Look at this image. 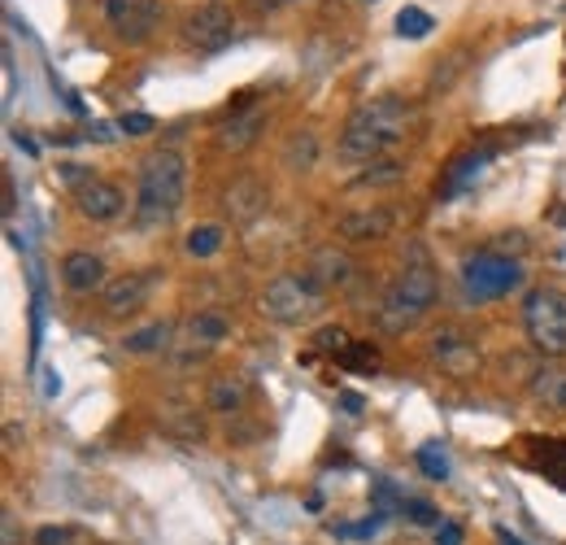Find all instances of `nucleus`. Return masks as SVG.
<instances>
[{"label":"nucleus","instance_id":"11","mask_svg":"<svg viewBox=\"0 0 566 545\" xmlns=\"http://www.w3.org/2000/svg\"><path fill=\"white\" fill-rule=\"evenodd\" d=\"M267 201H271V192H267V183L253 179V175H240V179L227 188V197H223L232 223H253L258 214H267Z\"/></svg>","mask_w":566,"mask_h":545},{"label":"nucleus","instance_id":"38","mask_svg":"<svg viewBox=\"0 0 566 545\" xmlns=\"http://www.w3.org/2000/svg\"><path fill=\"white\" fill-rule=\"evenodd\" d=\"M4 214H13V179H4Z\"/></svg>","mask_w":566,"mask_h":545},{"label":"nucleus","instance_id":"12","mask_svg":"<svg viewBox=\"0 0 566 545\" xmlns=\"http://www.w3.org/2000/svg\"><path fill=\"white\" fill-rule=\"evenodd\" d=\"M392 227H397V214L384 210V205H375V210H353V214H344L335 232H340L344 240L362 245V240H384V236H392Z\"/></svg>","mask_w":566,"mask_h":545},{"label":"nucleus","instance_id":"27","mask_svg":"<svg viewBox=\"0 0 566 545\" xmlns=\"http://www.w3.org/2000/svg\"><path fill=\"white\" fill-rule=\"evenodd\" d=\"M335 363L349 367V371H375V367H379V349H375L370 341H349V349H344Z\"/></svg>","mask_w":566,"mask_h":545},{"label":"nucleus","instance_id":"8","mask_svg":"<svg viewBox=\"0 0 566 545\" xmlns=\"http://www.w3.org/2000/svg\"><path fill=\"white\" fill-rule=\"evenodd\" d=\"M157 0H105V17L122 44H144L157 26Z\"/></svg>","mask_w":566,"mask_h":545},{"label":"nucleus","instance_id":"3","mask_svg":"<svg viewBox=\"0 0 566 545\" xmlns=\"http://www.w3.org/2000/svg\"><path fill=\"white\" fill-rule=\"evenodd\" d=\"M436 293H440L436 271H432L427 253L414 249V262L392 280V288H388L384 301H379V328H384V332H405V328H414V323L436 306Z\"/></svg>","mask_w":566,"mask_h":545},{"label":"nucleus","instance_id":"39","mask_svg":"<svg viewBox=\"0 0 566 545\" xmlns=\"http://www.w3.org/2000/svg\"><path fill=\"white\" fill-rule=\"evenodd\" d=\"M497 542H502V545H523L519 537H515V533H510V529H497Z\"/></svg>","mask_w":566,"mask_h":545},{"label":"nucleus","instance_id":"4","mask_svg":"<svg viewBox=\"0 0 566 545\" xmlns=\"http://www.w3.org/2000/svg\"><path fill=\"white\" fill-rule=\"evenodd\" d=\"M322 310V284L309 271H292V275H275L262 293V315L275 319L283 328L305 323L309 315Z\"/></svg>","mask_w":566,"mask_h":545},{"label":"nucleus","instance_id":"22","mask_svg":"<svg viewBox=\"0 0 566 545\" xmlns=\"http://www.w3.org/2000/svg\"><path fill=\"white\" fill-rule=\"evenodd\" d=\"M245 398H249V380L245 376H219L214 384H210V411L214 415H236L240 406H245Z\"/></svg>","mask_w":566,"mask_h":545},{"label":"nucleus","instance_id":"24","mask_svg":"<svg viewBox=\"0 0 566 545\" xmlns=\"http://www.w3.org/2000/svg\"><path fill=\"white\" fill-rule=\"evenodd\" d=\"M314 162H318V135H314L309 127L292 131L287 144H283V166H287V170H309Z\"/></svg>","mask_w":566,"mask_h":545},{"label":"nucleus","instance_id":"13","mask_svg":"<svg viewBox=\"0 0 566 545\" xmlns=\"http://www.w3.org/2000/svg\"><path fill=\"white\" fill-rule=\"evenodd\" d=\"M122 205H127V197H122V188H118V183H109V179H92V183H83V188H79V210H83L92 223H109V218H118V214H122Z\"/></svg>","mask_w":566,"mask_h":545},{"label":"nucleus","instance_id":"35","mask_svg":"<svg viewBox=\"0 0 566 545\" xmlns=\"http://www.w3.org/2000/svg\"><path fill=\"white\" fill-rule=\"evenodd\" d=\"M436 545H462V529L458 524H440L436 529Z\"/></svg>","mask_w":566,"mask_h":545},{"label":"nucleus","instance_id":"17","mask_svg":"<svg viewBox=\"0 0 566 545\" xmlns=\"http://www.w3.org/2000/svg\"><path fill=\"white\" fill-rule=\"evenodd\" d=\"M227 332H232V319H227L223 310H197V315L188 319V345H192L197 354H210L214 345H223Z\"/></svg>","mask_w":566,"mask_h":545},{"label":"nucleus","instance_id":"30","mask_svg":"<svg viewBox=\"0 0 566 545\" xmlns=\"http://www.w3.org/2000/svg\"><path fill=\"white\" fill-rule=\"evenodd\" d=\"M418 467H423L432 481H449V459L440 454V446H423V450H418Z\"/></svg>","mask_w":566,"mask_h":545},{"label":"nucleus","instance_id":"32","mask_svg":"<svg viewBox=\"0 0 566 545\" xmlns=\"http://www.w3.org/2000/svg\"><path fill=\"white\" fill-rule=\"evenodd\" d=\"M384 520H388V511H375V516L362 520V524H340L335 537H349V542H353V537H375V533L384 529Z\"/></svg>","mask_w":566,"mask_h":545},{"label":"nucleus","instance_id":"14","mask_svg":"<svg viewBox=\"0 0 566 545\" xmlns=\"http://www.w3.org/2000/svg\"><path fill=\"white\" fill-rule=\"evenodd\" d=\"M488 162H493V144H480V149H471V153L453 157V162H449V170H445V179H440V197H453V192L471 188V183L484 175V166H488Z\"/></svg>","mask_w":566,"mask_h":545},{"label":"nucleus","instance_id":"34","mask_svg":"<svg viewBox=\"0 0 566 545\" xmlns=\"http://www.w3.org/2000/svg\"><path fill=\"white\" fill-rule=\"evenodd\" d=\"M118 127H122L127 135H149L157 122H153L149 114H122V118H118Z\"/></svg>","mask_w":566,"mask_h":545},{"label":"nucleus","instance_id":"37","mask_svg":"<svg viewBox=\"0 0 566 545\" xmlns=\"http://www.w3.org/2000/svg\"><path fill=\"white\" fill-rule=\"evenodd\" d=\"M344 406H349V415H362V398L357 393H344Z\"/></svg>","mask_w":566,"mask_h":545},{"label":"nucleus","instance_id":"15","mask_svg":"<svg viewBox=\"0 0 566 545\" xmlns=\"http://www.w3.org/2000/svg\"><path fill=\"white\" fill-rule=\"evenodd\" d=\"M61 284L70 288V293H92V288H101L105 284V262L96 258V253H66L61 258Z\"/></svg>","mask_w":566,"mask_h":545},{"label":"nucleus","instance_id":"36","mask_svg":"<svg viewBox=\"0 0 566 545\" xmlns=\"http://www.w3.org/2000/svg\"><path fill=\"white\" fill-rule=\"evenodd\" d=\"M4 545H17V529H13V516H4Z\"/></svg>","mask_w":566,"mask_h":545},{"label":"nucleus","instance_id":"9","mask_svg":"<svg viewBox=\"0 0 566 545\" xmlns=\"http://www.w3.org/2000/svg\"><path fill=\"white\" fill-rule=\"evenodd\" d=\"M153 288H157V271H153V266L127 271V275H118L114 284H105V310H109V315H131V310H140V306L153 297Z\"/></svg>","mask_w":566,"mask_h":545},{"label":"nucleus","instance_id":"2","mask_svg":"<svg viewBox=\"0 0 566 545\" xmlns=\"http://www.w3.org/2000/svg\"><path fill=\"white\" fill-rule=\"evenodd\" d=\"M188 197V166L175 149H157L144 157L140 166V188H135V223L149 227H166Z\"/></svg>","mask_w":566,"mask_h":545},{"label":"nucleus","instance_id":"16","mask_svg":"<svg viewBox=\"0 0 566 545\" xmlns=\"http://www.w3.org/2000/svg\"><path fill=\"white\" fill-rule=\"evenodd\" d=\"M262 127H267V109H262V105H249V109H240V114H232V118L223 122L219 144L232 149V153H240V149H249V144L258 140Z\"/></svg>","mask_w":566,"mask_h":545},{"label":"nucleus","instance_id":"41","mask_svg":"<svg viewBox=\"0 0 566 545\" xmlns=\"http://www.w3.org/2000/svg\"><path fill=\"white\" fill-rule=\"evenodd\" d=\"M554 223H558V227H566V205H558V210H554Z\"/></svg>","mask_w":566,"mask_h":545},{"label":"nucleus","instance_id":"6","mask_svg":"<svg viewBox=\"0 0 566 545\" xmlns=\"http://www.w3.org/2000/svg\"><path fill=\"white\" fill-rule=\"evenodd\" d=\"M462 284L475 301H493V297H506L523 284V271L515 258H502V253H475L467 266H462Z\"/></svg>","mask_w":566,"mask_h":545},{"label":"nucleus","instance_id":"31","mask_svg":"<svg viewBox=\"0 0 566 545\" xmlns=\"http://www.w3.org/2000/svg\"><path fill=\"white\" fill-rule=\"evenodd\" d=\"M314 349H322V354H335V358H340V354L349 349V332H344V328H322V332L314 336Z\"/></svg>","mask_w":566,"mask_h":545},{"label":"nucleus","instance_id":"42","mask_svg":"<svg viewBox=\"0 0 566 545\" xmlns=\"http://www.w3.org/2000/svg\"><path fill=\"white\" fill-rule=\"evenodd\" d=\"M366 4H375V0H366Z\"/></svg>","mask_w":566,"mask_h":545},{"label":"nucleus","instance_id":"18","mask_svg":"<svg viewBox=\"0 0 566 545\" xmlns=\"http://www.w3.org/2000/svg\"><path fill=\"white\" fill-rule=\"evenodd\" d=\"M157 424H162V433H170V437H179V441H201V437H205L197 411H192L188 402H179V398L157 411Z\"/></svg>","mask_w":566,"mask_h":545},{"label":"nucleus","instance_id":"19","mask_svg":"<svg viewBox=\"0 0 566 545\" xmlns=\"http://www.w3.org/2000/svg\"><path fill=\"white\" fill-rule=\"evenodd\" d=\"M532 398H536L545 411L566 415V367H558V363L541 367V371L532 376Z\"/></svg>","mask_w":566,"mask_h":545},{"label":"nucleus","instance_id":"1","mask_svg":"<svg viewBox=\"0 0 566 545\" xmlns=\"http://www.w3.org/2000/svg\"><path fill=\"white\" fill-rule=\"evenodd\" d=\"M410 122H414L410 100H401V96H375V100H366L362 109L349 114V122L340 131V157L370 162L384 149H392L397 140H405Z\"/></svg>","mask_w":566,"mask_h":545},{"label":"nucleus","instance_id":"29","mask_svg":"<svg viewBox=\"0 0 566 545\" xmlns=\"http://www.w3.org/2000/svg\"><path fill=\"white\" fill-rule=\"evenodd\" d=\"M401 175H405V166H401V162H392V157H388V162H375V166H370V170H362V175H357V179H353V183H357V188H366V183H397V179H401Z\"/></svg>","mask_w":566,"mask_h":545},{"label":"nucleus","instance_id":"25","mask_svg":"<svg viewBox=\"0 0 566 545\" xmlns=\"http://www.w3.org/2000/svg\"><path fill=\"white\" fill-rule=\"evenodd\" d=\"M223 240H227V232H223L219 223H201V227L188 232V253H192V258H210V253L223 249Z\"/></svg>","mask_w":566,"mask_h":545},{"label":"nucleus","instance_id":"10","mask_svg":"<svg viewBox=\"0 0 566 545\" xmlns=\"http://www.w3.org/2000/svg\"><path fill=\"white\" fill-rule=\"evenodd\" d=\"M523 463L532 472H541L545 481H554L558 489H566V441H558V437H528L523 441Z\"/></svg>","mask_w":566,"mask_h":545},{"label":"nucleus","instance_id":"5","mask_svg":"<svg viewBox=\"0 0 566 545\" xmlns=\"http://www.w3.org/2000/svg\"><path fill=\"white\" fill-rule=\"evenodd\" d=\"M523 328H528V341L545 354V358H558L566 354V297L554 288H536L523 306Z\"/></svg>","mask_w":566,"mask_h":545},{"label":"nucleus","instance_id":"7","mask_svg":"<svg viewBox=\"0 0 566 545\" xmlns=\"http://www.w3.org/2000/svg\"><path fill=\"white\" fill-rule=\"evenodd\" d=\"M232 35H236V17H232V9H227L223 0H205V4H197V9L188 13V22H184V39H188L192 48H201V52H219V48H227V44H232Z\"/></svg>","mask_w":566,"mask_h":545},{"label":"nucleus","instance_id":"21","mask_svg":"<svg viewBox=\"0 0 566 545\" xmlns=\"http://www.w3.org/2000/svg\"><path fill=\"white\" fill-rule=\"evenodd\" d=\"M432 354L449 367V371H467L471 363H480L475 358V349H471V341L462 336V332H453V328H445V332H436V345H432Z\"/></svg>","mask_w":566,"mask_h":545},{"label":"nucleus","instance_id":"33","mask_svg":"<svg viewBox=\"0 0 566 545\" xmlns=\"http://www.w3.org/2000/svg\"><path fill=\"white\" fill-rule=\"evenodd\" d=\"M401 511H405V516H410L414 524H436V529H440V516H436V507H432V502H418V498H405V507H401Z\"/></svg>","mask_w":566,"mask_h":545},{"label":"nucleus","instance_id":"28","mask_svg":"<svg viewBox=\"0 0 566 545\" xmlns=\"http://www.w3.org/2000/svg\"><path fill=\"white\" fill-rule=\"evenodd\" d=\"M35 545H96V542H92V533H83L74 524H48V529L35 533Z\"/></svg>","mask_w":566,"mask_h":545},{"label":"nucleus","instance_id":"40","mask_svg":"<svg viewBox=\"0 0 566 545\" xmlns=\"http://www.w3.org/2000/svg\"><path fill=\"white\" fill-rule=\"evenodd\" d=\"M258 9H283V4H292V0H253Z\"/></svg>","mask_w":566,"mask_h":545},{"label":"nucleus","instance_id":"20","mask_svg":"<svg viewBox=\"0 0 566 545\" xmlns=\"http://www.w3.org/2000/svg\"><path fill=\"white\" fill-rule=\"evenodd\" d=\"M309 275H314L322 288H340V284L353 280V262H349V253H340V249H322V253H314Z\"/></svg>","mask_w":566,"mask_h":545},{"label":"nucleus","instance_id":"26","mask_svg":"<svg viewBox=\"0 0 566 545\" xmlns=\"http://www.w3.org/2000/svg\"><path fill=\"white\" fill-rule=\"evenodd\" d=\"M432 26H436V22H432V13H427V9H418V4H405V9L397 13V35H401V39H423Z\"/></svg>","mask_w":566,"mask_h":545},{"label":"nucleus","instance_id":"23","mask_svg":"<svg viewBox=\"0 0 566 545\" xmlns=\"http://www.w3.org/2000/svg\"><path fill=\"white\" fill-rule=\"evenodd\" d=\"M170 336H175V328H170L166 319H157V323H144V328L127 332V336H122V349H127V354H157V349L170 345Z\"/></svg>","mask_w":566,"mask_h":545}]
</instances>
